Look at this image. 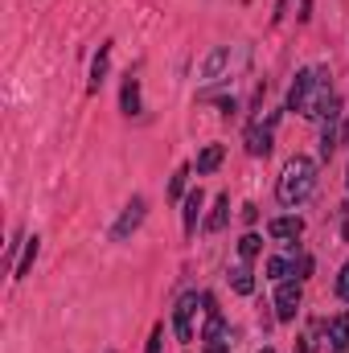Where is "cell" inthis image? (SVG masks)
<instances>
[{"label":"cell","mask_w":349,"mask_h":353,"mask_svg":"<svg viewBox=\"0 0 349 353\" xmlns=\"http://www.w3.org/2000/svg\"><path fill=\"white\" fill-rule=\"evenodd\" d=\"M37 251H41V239L33 234V239L25 243V259H21V263H17V271H12L17 279H25V275H29V267H33V259H37Z\"/></svg>","instance_id":"2e32d148"},{"label":"cell","mask_w":349,"mask_h":353,"mask_svg":"<svg viewBox=\"0 0 349 353\" xmlns=\"http://www.w3.org/2000/svg\"><path fill=\"white\" fill-rule=\"evenodd\" d=\"M226 66H230V50H226V46H218V50L201 62V79H218Z\"/></svg>","instance_id":"30bf717a"},{"label":"cell","mask_w":349,"mask_h":353,"mask_svg":"<svg viewBox=\"0 0 349 353\" xmlns=\"http://www.w3.org/2000/svg\"><path fill=\"white\" fill-rule=\"evenodd\" d=\"M288 111H300L304 119H337V94L329 83V70L321 66H308L296 74V83L288 90Z\"/></svg>","instance_id":"6da1fadb"},{"label":"cell","mask_w":349,"mask_h":353,"mask_svg":"<svg viewBox=\"0 0 349 353\" xmlns=\"http://www.w3.org/2000/svg\"><path fill=\"white\" fill-rule=\"evenodd\" d=\"M193 312H197V292H185L177 300V312H173V329L181 341H193Z\"/></svg>","instance_id":"277c9868"},{"label":"cell","mask_w":349,"mask_h":353,"mask_svg":"<svg viewBox=\"0 0 349 353\" xmlns=\"http://www.w3.org/2000/svg\"><path fill=\"white\" fill-rule=\"evenodd\" d=\"M226 222H230V193H222V197L214 201V214L206 218V230H210V234H218Z\"/></svg>","instance_id":"8fae6325"},{"label":"cell","mask_w":349,"mask_h":353,"mask_svg":"<svg viewBox=\"0 0 349 353\" xmlns=\"http://www.w3.org/2000/svg\"><path fill=\"white\" fill-rule=\"evenodd\" d=\"M329 350L333 353H349V316H333L329 321Z\"/></svg>","instance_id":"ba28073f"},{"label":"cell","mask_w":349,"mask_h":353,"mask_svg":"<svg viewBox=\"0 0 349 353\" xmlns=\"http://www.w3.org/2000/svg\"><path fill=\"white\" fill-rule=\"evenodd\" d=\"M119 107L123 115H140V79H123V94H119Z\"/></svg>","instance_id":"9c48e42d"},{"label":"cell","mask_w":349,"mask_h":353,"mask_svg":"<svg viewBox=\"0 0 349 353\" xmlns=\"http://www.w3.org/2000/svg\"><path fill=\"white\" fill-rule=\"evenodd\" d=\"M161 341H165V325H157V329H152V337H148V350H144V353H161Z\"/></svg>","instance_id":"44dd1931"},{"label":"cell","mask_w":349,"mask_h":353,"mask_svg":"<svg viewBox=\"0 0 349 353\" xmlns=\"http://www.w3.org/2000/svg\"><path fill=\"white\" fill-rule=\"evenodd\" d=\"M300 300H304L300 283L283 279V283H279V292H275V316H279V321H292V316L300 312Z\"/></svg>","instance_id":"5b68a950"},{"label":"cell","mask_w":349,"mask_h":353,"mask_svg":"<svg viewBox=\"0 0 349 353\" xmlns=\"http://www.w3.org/2000/svg\"><path fill=\"white\" fill-rule=\"evenodd\" d=\"M267 234H271V239H279V243H296V239L304 234V218H271Z\"/></svg>","instance_id":"52a82bcc"},{"label":"cell","mask_w":349,"mask_h":353,"mask_svg":"<svg viewBox=\"0 0 349 353\" xmlns=\"http://www.w3.org/2000/svg\"><path fill=\"white\" fill-rule=\"evenodd\" d=\"M206 353H230V345H226V341H210V350Z\"/></svg>","instance_id":"cb8c5ba5"},{"label":"cell","mask_w":349,"mask_h":353,"mask_svg":"<svg viewBox=\"0 0 349 353\" xmlns=\"http://www.w3.org/2000/svg\"><path fill=\"white\" fill-rule=\"evenodd\" d=\"M230 283H235V292H239V296H251V292H255L251 267H247V263H243V267H235V271H230Z\"/></svg>","instance_id":"9a60e30c"},{"label":"cell","mask_w":349,"mask_h":353,"mask_svg":"<svg viewBox=\"0 0 349 353\" xmlns=\"http://www.w3.org/2000/svg\"><path fill=\"white\" fill-rule=\"evenodd\" d=\"M222 157H226V148H222V144H206V148H201V157H197V173H201V176L214 173V169L222 165Z\"/></svg>","instance_id":"7c38bea8"},{"label":"cell","mask_w":349,"mask_h":353,"mask_svg":"<svg viewBox=\"0 0 349 353\" xmlns=\"http://www.w3.org/2000/svg\"><path fill=\"white\" fill-rule=\"evenodd\" d=\"M201 205H206V193H201V189H193V193L185 197V234H193V226H197V214H201Z\"/></svg>","instance_id":"4fadbf2b"},{"label":"cell","mask_w":349,"mask_h":353,"mask_svg":"<svg viewBox=\"0 0 349 353\" xmlns=\"http://www.w3.org/2000/svg\"><path fill=\"white\" fill-rule=\"evenodd\" d=\"M259 234H243V239H239V255H243V259H247V263H251V259H255V255H259Z\"/></svg>","instance_id":"ac0fdd59"},{"label":"cell","mask_w":349,"mask_h":353,"mask_svg":"<svg viewBox=\"0 0 349 353\" xmlns=\"http://www.w3.org/2000/svg\"><path fill=\"white\" fill-rule=\"evenodd\" d=\"M259 218V205H243V222H255Z\"/></svg>","instance_id":"603a6c76"},{"label":"cell","mask_w":349,"mask_h":353,"mask_svg":"<svg viewBox=\"0 0 349 353\" xmlns=\"http://www.w3.org/2000/svg\"><path fill=\"white\" fill-rule=\"evenodd\" d=\"M185 176H189V169H177L173 181H169V197H173V201L181 197V193H185Z\"/></svg>","instance_id":"ffe728a7"},{"label":"cell","mask_w":349,"mask_h":353,"mask_svg":"<svg viewBox=\"0 0 349 353\" xmlns=\"http://www.w3.org/2000/svg\"><path fill=\"white\" fill-rule=\"evenodd\" d=\"M292 271H296V267L288 263V259H267V275H271V279H279V283H283Z\"/></svg>","instance_id":"d6986e66"},{"label":"cell","mask_w":349,"mask_h":353,"mask_svg":"<svg viewBox=\"0 0 349 353\" xmlns=\"http://www.w3.org/2000/svg\"><path fill=\"white\" fill-rule=\"evenodd\" d=\"M144 210H148V201L144 197H132L128 205H123V214H119V222L111 226V239L115 243H123L132 230H140V222H144Z\"/></svg>","instance_id":"3957f363"},{"label":"cell","mask_w":349,"mask_h":353,"mask_svg":"<svg viewBox=\"0 0 349 353\" xmlns=\"http://www.w3.org/2000/svg\"><path fill=\"white\" fill-rule=\"evenodd\" d=\"M107 58H111V46H99V58H94V66H90V90L103 87V79H107Z\"/></svg>","instance_id":"5bb4252c"},{"label":"cell","mask_w":349,"mask_h":353,"mask_svg":"<svg viewBox=\"0 0 349 353\" xmlns=\"http://www.w3.org/2000/svg\"><path fill=\"white\" fill-rule=\"evenodd\" d=\"M333 152H337V119H329V128L321 136V161H329Z\"/></svg>","instance_id":"e0dca14e"},{"label":"cell","mask_w":349,"mask_h":353,"mask_svg":"<svg viewBox=\"0 0 349 353\" xmlns=\"http://www.w3.org/2000/svg\"><path fill=\"white\" fill-rule=\"evenodd\" d=\"M337 296H341V300L349 304V263L341 267V275H337Z\"/></svg>","instance_id":"7402d4cb"},{"label":"cell","mask_w":349,"mask_h":353,"mask_svg":"<svg viewBox=\"0 0 349 353\" xmlns=\"http://www.w3.org/2000/svg\"><path fill=\"white\" fill-rule=\"evenodd\" d=\"M312 189H317V161H308V157H292V161L283 165V173H279L275 197H279L283 205H300V201L312 197Z\"/></svg>","instance_id":"7a4b0ae2"},{"label":"cell","mask_w":349,"mask_h":353,"mask_svg":"<svg viewBox=\"0 0 349 353\" xmlns=\"http://www.w3.org/2000/svg\"><path fill=\"white\" fill-rule=\"evenodd\" d=\"M271 128H275V115L267 119V123H251V132H247V152L251 157H267L271 152Z\"/></svg>","instance_id":"8992f818"}]
</instances>
